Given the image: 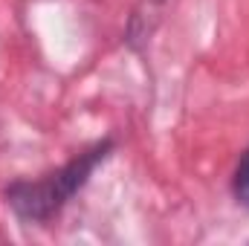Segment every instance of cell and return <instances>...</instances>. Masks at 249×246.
Wrapping results in <instances>:
<instances>
[{"label": "cell", "mask_w": 249, "mask_h": 246, "mask_svg": "<svg viewBox=\"0 0 249 246\" xmlns=\"http://www.w3.org/2000/svg\"><path fill=\"white\" fill-rule=\"evenodd\" d=\"M113 151H116V139L105 136L81 148L64 165L47 174L12 180L3 188L6 209L26 226H47L75 200V194L93 180V174L113 157Z\"/></svg>", "instance_id": "1"}, {"label": "cell", "mask_w": 249, "mask_h": 246, "mask_svg": "<svg viewBox=\"0 0 249 246\" xmlns=\"http://www.w3.org/2000/svg\"><path fill=\"white\" fill-rule=\"evenodd\" d=\"M229 191L232 200L249 211V145L244 148V154L238 157L235 168H232V180H229Z\"/></svg>", "instance_id": "2"}]
</instances>
